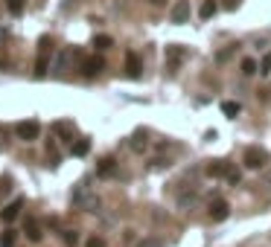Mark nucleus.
<instances>
[{"mask_svg":"<svg viewBox=\"0 0 271 247\" xmlns=\"http://www.w3.org/2000/svg\"><path fill=\"white\" fill-rule=\"evenodd\" d=\"M73 204H76V207H82L85 212H99V207H102L99 195H94V192L88 189V183H79V189L73 192Z\"/></svg>","mask_w":271,"mask_h":247,"instance_id":"f257e3e1","label":"nucleus"},{"mask_svg":"<svg viewBox=\"0 0 271 247\" xmlns=\"http://www.w3.org/2000/svg\"><path fill=\"white\" fill-rule=\"evenodd\" d=\"M15 134H18V140H24V142H35L41 137V125H38L35 119H21L15 125Z\"/></svg>","mask_w":271,"mask_h":247,"instance_id":"f03ea898","label":"nucleus"},{"mask_svg":"<svg viewBox=\"0 0 271 247\" xmlns=\"http://www.w3.org/2000/svg\"><path fill=\"white\" fill-rule=\"evenodd\" d=\"M242 160H245L248 169H262V166L268 163V152H265L262 145H248L245 154H242Z\"/></svg>","mask_w":271,"mask_h":247,"instance_id":"7ed1b4c3","label":"nucleus"},{"mask_svg":"<svg viewBox=\"0 0 271 247\" xmlns=\"http://www.w3.org/2000/svg\"><path fill=\"white\" fill-rule=\"evenodd\" d=\"M199 189L196 186H184V189H178V198H175V204H178V210H192L196 204H199Z\"/></svg>","mask_w":271,"mask_h":247,"instance_id":"20e7f679","label":"nucleus"},{"mask_svg":"<svg viewBox=\"0 0 271 247\" xmlns=\"http://www.w3.org/2000/svg\"><path fill=\"white\" fill-rule=\"evenodd\" d=\"M79 70H82L85 76H99V73L105 70V59H102V56H88V59L79 61Z\"/></svg>","mask_w":271,"mask_h":247,"instance_id":"39448f33","label":"nucleus"},{"mask_svg":"<svg viewBox=\"0 0 271 247\" xmlns=\"http://www.w3.org/2000/svg\"><path fill=\"white\" fill-rule=\"evenodd\" d=\"M207 215H210L213 221H224L227 215H230V204L224 198H213L210 201V210H207Z\"/></svg>","mask_w":271,"mask_h":247,"instance_id":"423d86ee","label":"nucleus"},{"mask_svg":"<svg viewBox=\"0 0 271 247\" xmlns=\"http://www.w3.org/2000/svg\"><path fill=\"white\" fill-rule=\"evenodd\" d=\"M129 149L134 154H146L149 152V140H146V131H134L129 137Z\"/></svg>","mask_w":271,"mask_h":247,"instance_id":"0eeeda50","label":"nucleus"},{"mask_svg":"<svg viewBox=\"0 0 271 247\" xmlns=\"http://www.w3.org/2000/svg\"><path fill=\"white\" fill-rule=\"evenodd\" d=\"M21 210H24V198H18V201H12V204H6L3 207V212H0V218L6 224H12L18 215H21Z\"/></svg>","mask_w":271,"mask_h":247,"instance_id":"6e6552de","label":"nucleus"},{"mask_svg":"<svg viewBox=\"0 0 271 247\" xmlns=\"http://www.w3.org/2000/svg\"><path fill=\"white\" fill-rule=\"evenodd\" d=\"M140 56H137V53H129V56H126V76H129V79H140Z\"/></svg>","mask_w":271,"mask_h":247,"instance_id":"1a4fd4ad","label":"nucleus"},{"mask_svg":"<svg viewBox=\"0 0 271 247\" xmlns=\"http://www.w3.org/2000/svg\"><path fill=\"white\" fill-rule=\"evenodd\" d=\"M184 53H187V50L175 47V44H172V47H166V67H169V70H175V64H181Z\"/></svg>","mask_w":271,"mask_h":247,"instance_id":"9d476101","label":"nucleus"},{"mask_svg":"<svg viewBox=\"0 0 271 247\" xmlns=\"http://www.w3.org/2000/svg\"><path fill=\"white\" fill-rule=\"evenodd\" d=\"M24 233H26V238L29 241H41V224L35 221V218H26V224H24Z\"/></svg>","mask_w":271,"mask_h":247,"instance_id":"9b49d317","label":"nucleus"},{"mask_svg":"<svg viewBox=\"0 0 271 247\" xmlns=\"http://www.w3.org/2000/svg\"><path fill=\"white\" fill-rule=\"evenodd\" d=\"M187 18H189V3L181 0L175 9H172V24H187Z\"/></svg>","mask_w":271,"mask_h":247,"instance_id":"f8f14e48","label":"nucleus"},{"mask_svg":"<svg viewBox=\"0 0 271 247\" xmlns=\"http://www.w3.org/2000/svg\"><path fill=\"white\" fill-rule=\"evenodd\" d=\"M227 166H230V163H224V160H210V166L204 169V175H207V177H224Z\"/></svg>","mask_w":271,"mask_h":247,"instance_id":"ddd939ff","label":"nucleus"},{"mask_svg":"<svg viewBox=\"0 0 271 247\" xmlns=\"http://www.w3.org/2000/svg\"><path fill=\"white\" fill-rule=\"evenodd\" d=\"M96 172H99V177L114 175V172H117V160H114V157H102V160H99V166H96Z\"/></svg>","mask_w":271,"mask_h":247,"instance_id":"4468645a","label":"nucleus"},{"mask_svg":"<svg viewBox=\"0 0 271 247\" xmlns=\"http://www.w3.org/2000/svg\"><path fill=\"white\" fill-rule=\"evenodd\" d=\"M73 59H79V53H76L73 47H67V50H64V53L59 56V61H56V67H59V70H67V67L73 64Z\"/></svg>","mask_w":271,"mask_h":247,"instance_id":"2eb2a0df","label":"nucleus"},{"mask_svg":"<svg viewBox=\"0 0 271 247\" xmlns=\"http://www.w3.org/2000/svg\"><path fill=\"white\" fill-rule=\"evenodd\" d=\"M53 134L61 137L64 142H70L73 140V125H70V122H56V125H53Z\"/></svg>","mask_w":271,"mask_h":247,"instance_id":"dca6fc26","label":"nucleus"},{"mask_svg":"<svg viewBox=\"0 0 271 247\" xmlns=\"http://www.w3.org/2000/svg\"><path fill=\"white\" fill-rule=\"evenodd\" d=\"M15 244H18V230H12V227L3 230L0 233V247H15Z\"/></svg>","mask_w":271,"mask_h":247,"instance_id":"f3484780","label":"nucleus"},{"mask_svg":"<svg viewBox=\"0 0 271 247\" xmlns=\"http://www.w3.org/2000/svg\"><path fill=\"white\" fill-rule=\"evenodd\" d=\"M99 53H105V50H111L114 47V41H111V35H94V41H91Z\"/></svg>","mask_w":271,"mask_h":247,"instance_id":"a211bd4d","label":"nucleus"},{"mask_svg":"<svg viewBox=\"0 0 271 247\" xmlns=\"http://www.w3.org/2000/svg\"><path fill=\"white\" fill-rule=\"evenodd\" d=\"M91 152V140L85 137V140H76L73 142V157H85V154Z\"/></svg>","mask_w":271,"mask_h":247,"instance_id":"6ab92c4d","label":"nucleus"},{"mask_svg":"<svg viewBox=\"0 0 271 247\" xmlns=\"http://www.w3.org/2000/svg\"><path fill=\"white\" fill-rule=\"evenodd\" d=\"M224 180H227L230 186H239V180H242V172H239L236 166H227V172H224Z\"/></svg>","mask_w":271,"mask_h":247,"instance_id":"aec40b11","label":"nucleus"},{"mask_svg":"<svg viewBox=\"0 0 271 247\" xmlns=\"http://www.w3.org/2000/svg\"><path fill=\"white\" fill-rule=\"evenodd\" d=\"M216 9H219V3H216V0H204V3H201V9H199V15H201V18H213Z\"/></svg>","mask_w":271,"mask_h":247,"instance_id":"412c9836","label":"nucleus"},{"mask_svg":"<svg viewBox=\"0 0 271 247\" xmlns=\"http://www.w3.org/2000/svg\"><path fill=\"white\" fill-rule=\"evenodd\" d=\"M61 241H64V247H76L79 241H82V238H79V233H76V230H64Z\"/></svg>","mask_w":271,"mask_h":247,"instance_id":"4be33fe9","label":"nucleus"},{"mask_svg":"<svg viewBox=\"0 0 271 247\" xmlns=\"http://www.w3.org/2000/svg\"><path fill=\"white\" fill-rule=\"evenodd\" d=\"M239 111H242V108H239V102H222V114L224 117H239Z\"/></svg>","mask_w":271,"mask_h":247,"instance_id":"5701e85b","label":"nucleus"},{"mask_svg":"<svg viewBox=\"0 0 271 247\" xmlns=\"http://www.w3.org/2000/svg\"><path fill=\"white\" fill-rule=\"evenodd\" d=\"M254 73H259V64L254 59H242V76H254Z\"/></svg>","mask_w":271,"mask_h":247,"instance_id":"b1692460","label":"nucleus"},{"mask_svg":"<svg viewBox=\"0 0 271 247\" xmlns=\"http://www.w3.org/2000/svg\"><path fill=\"white\" fill-rule=\"evenodd\" d=\"M166 166H172V157H154L152 163H149V169H158V172H161V169H166Z\"/></svg>","mask_w":271,"mask_h":247,"instance_id":"393cba45","label":"nucleus"},{"mask_svg":"<svg viewBox=\"0 0 271 247\" xmlns=\"http://www.w3.org/2000/svg\"><path fill=\"white\" fill-rule=\"evenodd\" d=\"M6 9L12 15H21L24 12V0H6Z\"/></svg>","mask_w":271,"mask_h":247,"instance_id":"a878e982","label":"nucleus"},{"mask_svg":"<svg viewBox=\"0 0 271 247\" xmlns=\"http://www.w3.org/2000/svg\"><path fill=\"white\" fill-rule=\"evenodd\" d=\"M234 53H236V47H224V50H219V53H216V61H219V64H224V61L230 59Z\"/></svg>","mask_w":271,"mask_h":247,"instance_id":"bb28decb","label":"nucleus"},{"mask_svg":"<svg viewBox=\"0 0 271 247\" xmlns=\"http://www.w3.org/2000/svg\"><path fill=\"white\" fill-rule=\"evenodd\" d=\"M35 76L41 79V76H47V56H41V59L35 61Z\"/></svg>","mask_w":271,"mask_h":247,"instance_id":"cd10ccee","label":"nucleus"},{"mask_svg":"<svg viewBox=\"0 0 271 247\" xmlns=\"http://www.w3.org/2000/svg\"><path fill=\"white\" fill-rule=\"evenodd\" d=\"M259 73H262V76H271V53H265V59L259 61Z\"/></svg>","mask_w":271,"mask_h":247,"instance_id":"c85d7f7f","label":"nucleus"},{"mask_svg":"<svg viewBox=\"0 0 271 247\" xmlns=\"http://www.w3.org/2000/svg\"><path fill=\"white\" fill-rule=\"evenodd\" d=\"M50 47H53V38H50V35H44L41 41H38V50H41V56H47Z\"/></svg>","mask_w":271,"mask_h":247,"instance_id":"c756f323","label":"nucleus"},{"mask_svg":"<svg viewBox=\"0 0 271 247\" xmlns=\"http://www.w3.org/2000/svg\"><path fill=\"white\" fill-rule=\"evenodd\" d=\"M85 247H105V241L99 235H91V238H85Z\"/></svg>","mask_w":271,"mask_h":247,"instance_id":"7c9ffc66","label":"nucleus"},{"mask_svg":"<svg viewBox=\"0 0 271 247\" xmlns=\"http://www.w3.org/2000/svg\"><path fill=\"white\" fill-rule=\"evenodd\" d=\"M137 247H164V241H161V238H143Z\"/></svg>","mask_w":271,"mask_h":247,"instance_id":"2f4dec72","label":"nucleus"},{"mask_svg":"<svg viewBox=\"0 0 271 247\" xmlns=\"http://www.w3.org/2000/svg\"><path fill=\"white\" fill-rule=\"evenodd\" d=\"M239 6H242V0H224V9H227V12H236Z\"/></svg>","mask_w":271,"mask_h":247,"instance_id":"473e14b6","label":"nucleus"},{"mask_svg":"<svg viewBox=\"0 0 271 247\" xmlns=\"http://www.w3.org/2000/svg\"><path fill=\"white\" fill-rule=\"evenodd\" d=\"M152 3H158V6H164V3H166V0H152Z\"/></svg>","mask_w":271,"mask_h":247,"instance_id":"72a5a7b5","label":"nucleus"}]
</instances>
